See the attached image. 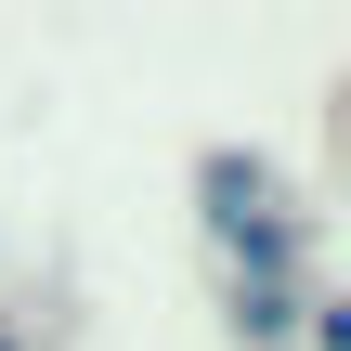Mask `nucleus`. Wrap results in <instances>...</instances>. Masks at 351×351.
<instances>
[{
	"label": "nucleus",
	"instance_id": "obj_1",
	"mask_svg": "<svg viewBox=\"0 0 351 351\" xmlns=\"http://www.w3.org/2000/svg\"><path fill=\"white\" fill-rule=\"evenodd\" d=\"M0 351H26V339H13V326H0Z\"/></svg>",
	"mask_w": 351,
	"mask_h": 351
}]
</instances>
